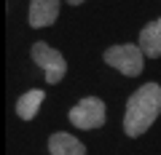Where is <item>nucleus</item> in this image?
Listing matches in <instances>:
<instances>
[{"label": "nucleus", "instance_id": "nucleus-1", "mask_svg": "<svg viewBox=\"0 0 161 155\" xmlns=\"http://www.w3.org/2000/svg\"><path fill=\"white\" fill-rule=\"evenodd\" d=\"M161 112V86L158 83H145L140 91H134L126 102V115H124V131L126 137H140L145 134Z\"/></svg>", "mask_w": 161, "mask_h": 155}, {"label": "nucleus", "instance_id": "nucleus-2", "mask_svg": "<svg viewBox=\"0 0 161 155\" xmlns=\"http://www.w3.org/2000/svg\"><path fill=\"white\" fill-rule=\"evenodd\" d=\"M105 62L110 64V67H115L118 72L129 75V78H134V75L142 72V62H145V54L140 51V46H134V43H124V46H113L105 51Z\"/></svg>", "mask_w": 161, "mask_h": 155}, {"label": "nucleus", "instance_id": "nucleus-5", "mask_svg": "<svg viewBox=\"0 0 161 155\" xmlns=\"http://www.w3.org/2000/svg\"><path fill=\"white\" fill-rule=\"evenodd\" d=\"M59 16V3L57 0H32L30 3V24L32 27H48Z\"/></svg>", "mask_w": 161, "mask_h": 155}, {"label": "nucleus", "instance_id": "nucleus-6", "mask_svg": "<svg viewBox=\"0 0 161 155\" xmlns=\"http://www.w3.org/2000/svg\"><path fill=\"white\" fill-rule=\"evenodd\" d=\"M140 51L150 59L161 56V19H156L145 29H140Z\"/></svg>", "mask_w": 161, "mask_h": 155}, {"label": "nucleus", "instance_id": "nucleus-8", "mask_svg": "<svg viewBox=\"0 0 161 155\" xmlns=\"http://www.w3.org/2000/svg\"><path fill=\"white\" fill-rule=\"evenodd\" d=\"M43 96H46V94L38 91V88H32V91L22 94V96H19V102H16V112H19V118H22V121H32L35 115H38L40 104H43Z\"/></svg>", "mask_w": 161, "mask_h": 155}, {"label": "nucleus", "instance_id": "nucleus-7", "mask_svg": "<svg viewBox=\"0 0 161 155\" xmlns=\"http://www.w3.org/2000/svg\"><path fill=\"white\" fill-rule=\"evenodd\" d=\"M48 152L51 155H86V147L75 137H70L64 131H57L48 137Z\"/></svg>", "mask_w": 161, "mask_h": 155}, {"label": "nucleus", "instance_id": "nucleus-4", "mask_svg": "<svg viewBox=\"0 0 161 155\" xmlns=\"http://www.w3.org/2000/svg\"><path fill=\"white\" fill-rule=\"evenodd\" d=\"M70 123L75 128H99L105 123V102L97 96L80 99L73 110H70Z\"/></svg>", "mask_w": 161, "mask_h": 155}, {"label": "nucleus", "instance_id": "nucleus-3", "mask_svg": "<svg viewBox=\"0 0 161 155\" xmlns=\"http://www.w3.org/2000/svg\"><path fill=\"white\" fill-rule=\"evenodd\" d=\"M32 62L46 72V83H51V86L59 83L64 78V72H67V62H64V56L59 51H54L51 46H46L43 40L32 46Z\"/></svg>", "mask_w": 161, "mask_h": 155}]
</instances>
